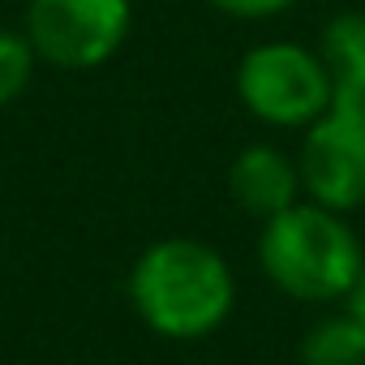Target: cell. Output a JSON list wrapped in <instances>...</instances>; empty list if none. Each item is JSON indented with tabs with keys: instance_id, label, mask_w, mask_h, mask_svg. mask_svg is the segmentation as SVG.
<instances>
[{
	"instance_id": "30bf717a",
	"label": "cell",
	"mask_w": 365,
	"mask_h": 365,
	"mask_svg": "<svg viewBox=\"0 0 365 365\" xmlns=\"http://www.w3.org/2000/svg\"><path fill=\"white\" fill-rule=\"evenodd\" d=\"M211 5L228 18H241V22H267V18L288 14L297 0H211Z\"/></svg>"
},
{
	"instance_id": "7a4b0ae2",
	"label": "cell",
	"mask_w": 365,
	"mask_h": 365,
	"mask_svg": "<svg viewBox=\"0 0 365 365\" xmlns=\"http://www.w3.org/2000/svg\"><path fill=\"white\" fill-rule=\"evenodd\" d=\"M361 237L352 232L344 211L322 202H292L288 211L262 220L258 232V267L262 275L292 301L335 305L352 288L361 271Z\"/></svg>"
},
{
	"instance_id": "8fae6325",
	"label": "cell",
	"mask_w": 365,
	"mask_h": 365,
	"mask_svg": "<svg viewBox=\"0 0 365 365\" xmlns=\"http://www.w3.org/2000/svg\"><path fill=\"white\" fill-rule=\"evenodd\" d=\"M361 327H365V258H361V271H356V279H352V288L344 292V301H339Z\"/></svg>"
},
{
	"instance_id": "5b68a950",
	"label": "cell",
	"mask_w": 365,
	"mask_h": 365,
	"mask_svg": "<svg viewBox=\"0 0 365 365\" xmlns=\"http://www.w3.org/2000/svg\"><path fill=\"white\" fill-rule=\"evenodd\" d=\"M301 190L331 211L365 207V99H331V108L301 129Z\"/></svg>"
},
{
	"instance_id": "9c48e42d",
	"label": "cell",
	"mask_w": 365,
	"mask_h": 365,
	"mask_svg": "<svg viewBox=\"0 0 365 365\" xmlns=\"http://www.w3.org/2000/svg\"><path fill=\"white\" fill-rule=\"evenodd\" d=\"M35 48L26 39V31H9V26H0V108H9L14 99L26 95L31 78H35Z\"/></svg>"
},
{
	"instance_id": "6da1fadb",
	"label": "cell",
	"mask_w": 365,
	"mask_h": 365,
	"mask_svg": "<svg viewBox=\"0 0 365 365\" xmlns=\"http://www.w3.org/2000/svg\"><path fill=\"white\" fill-rule=\"evenodd\" d=\"M129 301L163 339H207L237 309V275L215 245L198 237H163L138 254Z\"/></svg>"
},
{
	"instance_id": "8992f818",
	"label": "cell",
	"mask_w": 365,
	"mask_h": 365,
	"mask_svg": "<svg viewBox=\"0 0 365 365\" xmlns=\"http://www.w3.org/2000/svg\"><path fill=\"white\" fill-rule=\"evenodd\" d=\"M228 194L245 215H254L262 224V220H271V215H279V211H288L292 202L305 198L301 168L279 146L254 142L228 163Z\"/></svg>"
},
{
	"instance_id": "ba28073f",
	"label": "cell",
	"mask_w": 365,
	"mask_h": 365,
	"mask_svg": "<svg viewBox=\"0 0 365 365\" xmlns=\"http://www.w3.org/2000/svg\"><path fill=\"white\" fill-rule=\"evenodd\" d=\"M301 365H365V327L339 305L335 314H322L297 348Z\"/></svg>"
},
{
	"instance_id": "52a82bcc",
	"label": "cell",
	"mask_w": 365,
	"mask_h": 365,
	"mask_svg": "<svg viewBox=\"0 0 365 365\" xmlns=\"http://www.w3.org/2000/svg\"><path fill=\"white\" fill-rule=\"evenodd\" d=\"M318 56L339 99H365V9L335 14L318 35Z\"/></svg>"
},
{
	"instance_id": "3957f363",
	"label": "cell",
	"mask_w": 365,
	"mask_h": 365,
	"mask_svg": "<svg viewBox=\"0 0 365 365\" xmlns=\"http://www.w3.org/2000/svg\"><path fill=\"white\" fill-rule=\"evenodd\" d=\"M237 95L254 120L275 129H305L335 99L318 48L292 39L254 43L237 61Z\"/></svg>"
},
{
	"instance_id": "277c9868",
	"label": "cell",
	"mask_w": 365,
	"mask_h": 365,
	"mask_svg": "<svg viewBox=\"0 0 365 365\" xmlns=\"http://www.w3.org/2000/svg\"><path fill=\"white\" fill-rule=\"evenodd\" d=\"M133 26V0H31L26 39L43 65L82 73L108 65Z\"/></svg>"
}]
</instances>
